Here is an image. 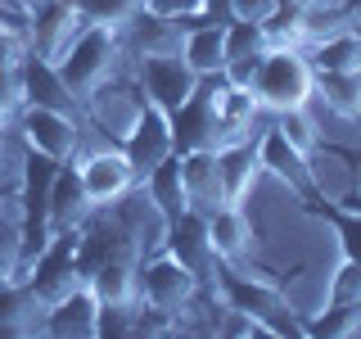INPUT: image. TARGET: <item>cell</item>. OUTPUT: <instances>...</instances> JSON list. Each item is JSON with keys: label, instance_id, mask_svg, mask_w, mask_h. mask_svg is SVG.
Segmentation results:
<instances>
[{"label": "cell", "instance_id": "1", "mask_svg": "<svg viewBox=\"0 0 361 339\" xmlns=\"http://www.w3.org/2000/svg\"><path fill=\"white\" fill-rule=\"evenodd\" d=\"M122 59H131V54H127V41H122V28L86 23V32L59 54V73H63V82L73 86V95L86 105L99 86H109L113 77H118Z\"/></svg>", "mask_w": 361, "mask_h": 339}, {"label": "cell", "instance_id": "2", "mask_svg": "<svg viewBox=\"0 0 361 339\" xmlns=\"http://www.w3.org/2000/svg\"><path fill=\"white\" fill-rule=\"evenodd\" d=\"M253 95L267 113H289V109H307L316 95V68L307 59V50L293 45H271L257 64L253 77Z\"/></svg>", "mask_w": 361, "mask_h": 339}, {"label": "cell", "instance_id": "3", "mask_svg": "<svg viewBox=\"0 0 361 339\" xmlns=\"http://www.w3.org/2000/svg\"><path fill=\"white\" fill-rule=\"evenodd\" d=\"M135 280H140V299L145 303L167 308L176 316H185L190 303H199V294H203V280L185 263H176L167 249H158L154 258H140V263H135Z\"/></svg>", "mask_w": 361, "mask_h": 339}, {"label": "cell", "instance_id": "4", "mask_svg": "<svg viewBox=\"0 0 361 339\" xmlns=\"http://www.w3.org/2000/svg\"><path fill=\"white\" fill-rule=\"evenodd\" d=\"M14 131H18L23 150L50 154V158H59V163H73V158L86 150V141H82V136H86V131H82V118H73V113H59V109L23 105Z\"/></svg>", "mask_w": 361, "mask_h": 339}, {"label": "cell", "instance_id": "5", "mask_svg": "<svg viewBox=\"0 0 361 339\" xmlns=\"http://www.w3.org/2000/svg\"><path fill=\"white\" fill-rule=\"evenodd\" d=\"M77 172H82V186L95 208H113L118 199H127L135 186H140V177H135L131 158L122 154V145H95V150H82L73 158Z\"/></svg>", "mask_w": 361, "mask_h": 339}, {"label": "cell", "instance_id": "6", "mask_svg": "<svg viewBox=\"0 0 361 339\" xmlns=\"http://www.w3.org/2000/svg\"><path fill=\"white\" fill-rule=\"evenodd\" d=\"M257 158H262V172H271L276 181H285V186H289L302 203H316V199L325 195L321 181H316L312 154H302L298 145H289L285 136L276 131V122H267L262 136H257Z\"/></svg>", "mask_w": 361, "mask_h": 339}, {"label": "cell", "instance_id": "7", "mask_svg": "<svg viewBox=\"0 0 361 339\" xmlns=\"http://www.w3.org/2000/svg\"><path fill=\"white\" fill-rule=\"evenodd\" d=\"M131 64H135V86H140V95L149 105L172 113L195 95L199 73L180 59V50L176 54H145V59H131Z\"/></svg>", "mask_w": 361, "mask_h": 339}, {"label": "cell", "instance_id": "8", "mask_svg": "<svg viewBox=\"0 0 361 339\" xmlns=\"http://www.w3.org/2000/svg\"><path fill=\"white\" fill-rule=\"evenodd\" d=\"M118 145H122V154L131 158L135 177L154 172L163 158L176 154V145H172V118H167V109H158V105L145 100L140 113H135V122L127 127V136H122Z\"/></svg>", "mask_w": 361, "mask_h": 339}, {"label": "cell", "instance_id": "9", "mask_svg": "<svg viewBox=\"0 0 361 339\" xmlns=\"http://www.w3.org/2000/svg\"><path fill=\"white\" fill-rule=\"evenodd\" d=\"M158 249H167L176 263H185L199 280H212V271L221 263L217 249H212V235H208V218H203L199 208H185L176 222H167Z\"/></svg>", "mask_w": 361, "mask_h": 339}, {"label": "cell", "instance_id": "10", "mask_svg": "<svg viewBox=\"0 0 361 339\" xmlns=\"http://www.w3.org/2000/svg\"><path fill=\"white\" fill-rule=\"evenodd\" d=\"M18 90H23V105H41V109H59V113H73V118H82V100L73 95V86L63 82L59 64L45 59V54L27 50L18 64Z\"/></svg>", "mask_w": 361, "mask_h": 339}, {"label": "cell", "instance_id": "11", "mask_svg": "<svg viewBox=\"0 0 361 339\" xmlns=\"http://www.w3.org/2000/svg\"><path fill=\"white\" fill-rule=\"evenodd\" d=\"M90 213H95V203H90L86 186H82V172H77V163H59V172H54V186H50V231H82L90 222Z\"/></svg>", "mask_w": 361, "mask_h": 339}, {"label": "cell", "instance_id": "12", "mask_svg": "<svg viewBox=\"0 0 361 339\" xmlns=\"http://www.w3.org/2000/svg\"><path fill=\"white\" fill-rule=\"evenodd\" d=\"M95 312H99V299H95V290L82 280L73 294H63L59 303H50V308H45V331H41V335L95 339Z\"/></svg>", "mask_w": 361, "mask_h": 339}, {"label": "cell", "instance_id": "13", "mask_svg": "<svg viewBox=\"0 0 361 339\" xmlns=\"http://www.w3.org/2000/svg\"><path fill=\"white\" fill-rule=\"evenodd\" d=\"M180 177H185L190 208H199L203 218H208L212 208H221V203H226L217 150H190V154H180Z\"/></svg>", "mask_w": 361, "mask_h": 339}, {"label": "cell", "instance_id": "14", "mask_svg": "<svg viewBox=\"0 0 361 339\" xmlns=\"http://www.w3.org/2000/svg\"><path fill=\"white\" fill-rule=\"evenodd\" d=\"M140 190H145V203L167 222H176L180 213L190 208V195H185V177H180V154L172 158H163V163L154 167V172H145L140 177Z\"/></svg>", "mask_w": 361, "mask_h": 339}, {"label": "cell", "instance_id": "15", "mask_svg": "<svg viewBox=\"0 0 361 339\" xmlns=\"http://www.w3.org/2000/svg\"><path fill=\"white\" fill-rule=\"evenodd\" d=\"M221 163V186H226V203H244L253 195L257 177H262V158H257V136L253 141H235L217 150Z\"/></svg>", "mask_w": 361, "mask_h": 339}, {"label": "cell", "instance_id": "16", "mask_svg": "<svg viewBox=\"0 0 361 339\" xmlns=\"http://www.w3.org/2000/svg\"><path fill=\"white\" fill-rule=\"evenodd\" d=\"M45 331V303L27 290V280H0V335Z\"/></svg>", "mask_w": 361, "mask_h": 339}, {"label": "cell", "instance_id": "17", "mask_svg": "<svg viewBox=\"0 0 361 339\" xmlns=\"http://www.w3.org/2000/svg\"><path fill=\"white\" fill-rule=\"evenodd\" d=\"M208 235H212V249H217L221 263H240L253 244V222H248L244 203H221V208L208 213Z\"/></svg>", "mask_w": 361, "mask_h": 339}, {"label": "cell", "instance_id": "18", "mask_svg": "<svg viewBox=\"0 0 361 339\" xmlns=\"http://www.w3.org/2000/svg\"><path fill=\"white\" fill-rule=\"evenodd\" d=\"M316 73H361V28H343L307 45Z\"/></svg>", "mask_w": 361, "mask_h": 339}, {"label": "cell", "instance_id": "19", "mask_svg": "<svg viewBox=\"0 0 361 339\" xmlns=\"http://www.w3.org/2000/svg\"><path fill=\"white\" fill-rule=\"evenodd\" d=\"M180 59L195 73H221L226 68V23H203L180 37Z\"/></svg>", "mask_w": 361, "mask_h": 339}, {"label": "cell", "instance_id": "20", "mask_svg": "<svg viewBox=\"0 0 361 339\" xmlns=\"http://www.w3.org/2000/svg\"><path fill=\"white\" fill-rule=\"evenodd\" d=\"M86 285L95 290L99 303H140V280H135V263H95L86 271Z\"/></svg>", "mask_w": 361, "mask_h": 339}, {"label": "cell", "instance_id": "21", "mask_svg": "<svg viewBox=\"0 0 361 339\" xmlns=\"http://www.w3.org/2000/svg\"><path fill=\"white\" fill-rule=\"evenodd\" d=\"M316 95L334 113L361 122V73H316Z\"/></svg>", "mask_w": 361, "mask_h": 339}, {"label": "cell", "instance_id": "22", "mask_svg": "<svg viewBox=\"0 0 361 339\" xmlns=\"http://www.w3.org/2000/svg\"><path fill=\"white\" fill-rule=\"evenodd\" d=\"M307 208L316 213V218H325L334 226V235H338V249H343V258H353V263H361V208H338V203L330 199H316L307 203Z\"/></svg>", "mask_w": 361, "mask_h": 339}, {"label": "cell", "instance_id": "23", "mask_svg": "<svg viewBox=\"0 0 361 339\" xmlns=\"http://www.w3.org/2000/svg\"><path fill=\"white\" fill-rule=\"evenodd\" d=\"M307 335H325V339H348L361 326V303H325L321 312H307Z\"/></svg>", "mask_w": 361, "mask_h": 339}, {"label": "cell", "instance_id": "24", "mask_svg": "<svg viewBox=\"0 0 361 339\" xmlns=\"http://www.w3.org/2000/svg\"><path fill=\"white\" fill-rule=\"evenodd\" d=\"M271 37H267V23H248V18H231L226 23V64L248 59V54H267Z\"/></svg>", "mask_w": 361, "mask_h": 339}, {"label": "cell", "instance_id": "25", "mask_svg": "<svg viewBox=\"0 0 361 339\" xmlns=\"http://www.w3.org/2000/svg\"><path fill=\"white\" fill-rule=\"evenodd\" d=\"M82 5V14L90 23H104V28H127V23L145 9V0H73Z\"/></svg>", "mask_w": 361, "mask_h": 339}, {"label": "cell", "instance_id": "26", "mask_svg": "<svg viewBox=\"0 0 361 339\" xmlns=\"http://www.w3.org/2000/svg\"><path fill=\"white\" fill-rule=\"evenodd\" d=\"M325 303H361V263H353V258L338 263V271L325 285Z\"/></svg>", "mask_w": 361, "mask_h": 339}, {"label": "cell", "instance_id": "27", "mask_svg": "<svg viewBox=\"0 0 361 339\" xmlns=\"http://www.w3.org/2000/svg\"><path fill=\"white\" fill-rule=\"evenodd\" d=\"M23 113V90H18V68L0 73V131H14Z\"/></svg>", "mask_w": 361, "mask_h": 339}, {"label": "cell", "instance_id": "28", "mask_svg": "<svg viewBox=\"0 0 361 339\" xmlns=\"http://www.w3.org/2000/svg\"><path fill=\"white\" fill-rule=\"evenodd\" d=\"M23 54H27V37L0 23V73H14L23 64Z\"/></svg>", "mask_w": 361, "mask_h": 339}, {"label": "cell", "instance_id": "29", "mask_svg": "<svg viewBox=\"0 0 361 339\" xmlns=\"http://www.w3.org/2000/svg\"><path fill=\"white\" fill-rule=\"evenodd\" d=\"M280 9V0H231V18H248V23H271Z\"/></svg>", "mask_w": 361, "mask_h": 339}, {"label": "cell", "instance_id": "30", "mask_svg": "<svg viewBox=\"0 0 361 339\" xmlns=\"http://www.w3.org/2000/svg\"><path fill=\"white\" fill-rule=\"evenodd\" d=\"M203 5H208V0H145V9H154V14H163V18H180V14H199Z\"/></svg>", "mask_w": 361, "mask_h": 339}, {"label": "cell", "instance_id": "31", "mask_svg": "<svg viewBox=\"0 0 361 339\" xmlns=\"http://www.w3.org/2000/svg\"><path fill=\"white\" fill-rule=\"evenodd\" d=\"M203 14H208L212 23H231V0H208V5H203Z\"/></svg>", "mask_w": 361, "mask_h": 339}, {"label": "cell", "instance_id": "32", "mask_svg": "<svg viewBox=\"0 0 361 339\" xmlns=\"http://www.w3.org/2000/svg\"><path fill=\"white\" fill-rule=\"evenodd\" d=\"M338 5H343L348 23H353V28H361V0H338Z\"/></svg>", "mask_w": 361, "mask_h": 339}, {"label": "cell", "instance_id": "33", "mask_svg": "<svg viewBox=\"0 0 361 339\" xmlns=\"http://www.w3.org/2000/svg\"><path fill=\"white\" fill-rule=\"evenodd\" d=\"M0 222H5V199H0Z\"/></svg>", "mask_w": 361, "mask_h": 339}, {"label": "cell", "instance_id": "34", "mask_svg": "<svg viewBox=\"0 0 361 339\" xmlns=\"http://www.w3.org/2000/svg\"><path fill=\"white\" fill-rule=\"evenodd\" d=\"M0 154H5V131H0Z\"/></svg>", "mask_w": 361, "mask_h": 339}]
</instances>
